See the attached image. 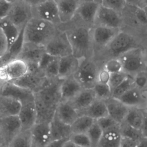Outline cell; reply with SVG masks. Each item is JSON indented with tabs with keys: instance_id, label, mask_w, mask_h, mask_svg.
Returning a JSON list of instances; mask_svg holds the SVG:
<instances>
[{
	"instance_id": "cell-1",
	"label": "cell",
	"mask_w": 147,
	"mask_h": 147,
	"mask_svg": "<svg viewBox=\"0 0 147 147\" xmlns=\"http://www.w3.org/2000/svg\"><path fill=\"white\" fill-rule=\"evenodd\" d=\"M60 29L66 33L73 51V55L80 60L94 58L91 29L76 18L65 24H61Z\"/></svg>"
},
{
	"instance_id": "cell-2",
	"label": "cell",
	"mask_w": 147,
	"mask_h": 147,
	"mask_svg": "<svg viewBox=\"0 0 147 147\" xmlns=\"http://www.w3.org/2000/svg\"><path fill=\"white\" fill-rule=\"evenodd\" d=\"M59 27L33 17L23 29V41L45 47L54 37Z\"/></svg>"
},
{
	"instance_id": "cell-3",
	"label": "cell",
	"mask_w": 147,
	"mask_h": 147,
	"mask_svg": "<svg viewBox=\"0 0 147 147\" xmlns=\"http://www.w3.org/2000/svg\"><path fill=\"white\" fill-rule=\"evenodd\" d=\"M137 45V41L134 36L121 30L105 49L94 59L104 64L108 60L118 58L129 50L139 47Z\"/></svg>"
},
{
	"instance_id": "cell-4",
	"label": "cell",
	"mask_w": 147,
	"mask_h": 147,
	"mask_svg": "<svg viewBox=\"0 0 147 147\" xmlns=\"http://www.w3.org/2000/svg\"><path fill=\"white\" fill-rule=\"evenodd\" d=\"M104 65L93 58L80 60L74 77L84 89H92L98 82V77Z\"/></svg>"
},
{
	"instance_id": "cell-5",
	"label": "cell",
	"mask_w": 147,
	"mask_h": 147,
	"mask_svg": "<svg viewBox=\"0 0 147 147\" xmlns=\"http://www.w3.org/2000/svg\"><path fill=\"white\" fill-rule=\"evenodd\" d=\"M62 80L58 78L47 79L43 88L34 93V99L47 108L57 110L61 102L60 89Z\"/></svg>"
},
{
	"instance_id": "cell-6",
	"label": "cell",
	"mask_w": 147,
	"mask_h": 147,
	"mask_svg": "<svg viewBox=\"0 0 147 147\" xmlns=\"http://www.w3.org/2000/svg\"><path fill=\"white\" fill-rule=\"evenodd\" d=\"M32 18L31 1H11L10 7L6 18L20 30L23 29Z\"/></svg>"
},
{
	"instance_id": "cell-7",
	"label": "cell",
	"mask_w": 147,
	"mask_h": 147,
	"mask_svg": "<svg viewBox=\"0 0 147 147\" xmlns=\"http://www.w3.org/2000/svg\"><path fill=\"white\" fill-rule=\"evenodd\" d=\"M120 60L122 71L134 77L136 74L147 70L143 50L140 47L129 50L118 58Z\"/></svg>"
},
{
	"instance_id": "cell-8",
	"label": "cell",
	"mask_w": 147,
	"mask_h": 147,
	"mask_svg": "<svg viewBox=\"0 0 147 147\" xmlns=\"http://www.w3.org/2000/svg\"><path fill=\"white\" fill-rule=\"evenodd\" d=\"M33 17L52 23L57 26L61 25L56 1H31Z\"/></svg>"
},
{
	"instance_id": "cell-9",
	"label": "cell",
	"mask_w": 147,
	"mask_h": 147,
	"mask_svg": "<svg viewBox=\"0 0 147 147\" xmlns=\"http://www.w3.org/2000/svg\"><path fill=\"white\" fill-rule=\"evenodd\" d=\"M45 47L47 54L59 58L73 54L68 36L65 32L60 28Z\"/></svg>"
},
{
	"instance_id": "cell-10",
	"label": "cell",
	"mask_w": 147,
	"mask_h": 147,
	"mask_svg": "<svg viewBox=\"0 0 147 147\" xmlns=\"http://www.w3.org/2000/svg\"><path fill=\"white\" fill-rule=\"evenodd\" d=\"M121 31L120 29L102 26H94L91 29L94 58L102 52L113 38Z\"/></svg>"
},
{
	"instance_id": "cell-11",
	"label": "cell",
	"mask_w": 147,
	"mask_h": 147,
	"mask_svg": "<svg viewBox=\"0 0 147 147\" xmlns=\"http://www.w3.org/2000/svg\"><path fill=\"white\" fill-rule=\"evenodd\" d=\"M28 72V66L25 61L19 59L9 61L0 66V85L15 81Z\"/></svg>"
},
{
	"instance_id": "cell-12",
	"label": "cell",
	"mask_w": 147,
	"mask_h": 147,
	"mask_svg": "<svg viewBox=\"0 0 147 147\" xmlns=\"http://www.w3.org/2000/svg\"><path fill=\"white\" fill-rule=\"evenodd\" d=\"M21 131V125L18 116L0 117V135L2 145L8 146Z\"/></svg>"
},
{
	"instance_id": "cell-13",
	"label": "cell",
	"mask_w": 147,
	"mask_h": 147,
	"mask_svg": "<svg viewBox=\"0 0 147 147\" xmlns=\"http://www.w3.org/2000/svg\"><path fill=\"white\" fill-rule=\"evenodd\" d=\"M100 1H81L74 18L90 28L94 26Z\"/></svg>"
},
{
	"instance_id": "cell-14",
	"label": "cell",
	"mask_w": 147,
	"mask_h": 147,
	"mask_svg": "<svg viewBox=\"0 0 147 147\" xmlns=\"http://www.w3.org/2000/svg\"><path fill=\"white\" fill-rule=\"evenodd\" d=\"M122 23L121 14L103 6L101 3L96 16L94 26L121 29Z\"/></svg>"
},
{
	"instance_id": "cell-15",
	"label": "cell",
	"mask_w": 147,
	"mask_h": 147,
	"mask_svg": "<svg viewBox=\"0 0 147 147\" xmlns=\"http://www.w3.org/2000/svg\"><path fill=\"white\" fill-rule=\"evenodd\" d=\"M117 99L129 108L147 110V89L142 90L135 86Z\"/></svg>"
},
{
	"instance_id": "cell-16",
	"label": "cell",
	"mask_w": 147,
	"mask_h": 147,
	"mask_svg": "<svg viewBox=\"0 0 147 147\" xmlns=\"http://www.w3.org/2000/svg\"><path fill=\"white\" fill-rule=\"evenodd\" d=\"M46 54L45 47L24 42L17 59L25 61L26 64L39 65Z\"/></svg>"
},
{
	"instance_id": "cell-17",
	"label": "cell",
	"mask_w": 147,
	"mask_h": 147,
	"mask_svg": "<svg viewBox=\"0 0 147 147\" xmlns=\"http://www.w3.org/2000/svg\"><path fill=\"white\" fill-rule=\"evenodd\" d=\"M30 131L32 147H46L53 142L50 123H36Z\"/></svg>"
},
{
	"instance_id": "cell-18",
	"label": "cell",
	"mask_w": 147,
	"mask_h": 147,
	"mask_svg": "<svg viewBox=\"0 0 147 147\" xmlns=\"http://www.w3.org/2000/svg\"><path fill=\"white\" fill-rule=\"evenodd\" d=\"M2 96L16 99L21 104L34 101V93L12 83H7L3 85Z\"/></svg>"
},
{
	"instance_id": "cell-19",
	"label": "cell",
	"mask_w": 147,
	"mask_h": 147,
	"mask_svg": "<svg viewBox=\"0 0 147 147\" xmlns=\"http://www.w3.org/2000/svg\"><path fill=\"white\" fill-rule=\"evenodd\" d=\"M47 80L46 78L44 76L28 72L19 79L10 83L28 90L34 94L43 88Z\"/></svg>"
},
{
	"instance_id": "cell-20",
	"label": "cell",
	"mask_w": 147,
	"mask_h": 147,
	"mask_svg": "<svg viewBox=\"0 0 147 147\" xmlns=\"http://www.w3.org/2000/svg\"><path fill=\"white\" fill-rule=\"evenodd\" d=\"M17 116L20 122L22 131L30 130L36 124L37 120L34 101L21 104Z\"/></svg>"
},
{
	"instance_id": "cell-21",
	"label": "cell",
	"mask_w": 147,
	"mask_h": 147,
	"mask_svg": "<svg viewBox=\"0 0 147 147\" xmlns=\"http://www.w3.org/2000/svg\"><path fill=\"white\" fill-rule=\"evenodd\" d=\"M80 1L77 0L56 1L61 24H67L74 19Z\"/></svg>"
},
{
	"instance_id": "cell-22",
	"label": "cell",
	"mask_w": 147,
	"mask_h": 147,
	"mask_svg": "<svg viewBox=\"0 0 147 147\" xmlns=\"http://www.w3.org/2000/svg\"><path fill=\"white\" fill-rule=\"evenodd\" d=\"M105 102L108 116L120 125L123 123L127 116L129 108L119 99L112 97Z\"/></svg>"
},
{
	"instance_id": "cell-23",
	"label": "cell",
	"mask_w": 147,
	"mask_h": 147,
	"mask_svg": "<svg viewBox=\"0 0 147 147\" xmlns=\"http://www.w3.org/2000/svg\"><path fill=\"white\" fill-rule=\"evenodd\" d=\"M80 60L72 55L59 59L58 77L60 80L74 76L79 66Z\"/></svg>"
},
{
	"instance_id": "cell-24",
	"label": "cell",
	"mask_w": 147,
	"mask_h": 147,
	"mask_svg": "<svg viewBox=\"0 0 147 147\" xmlns=\"http://www.w3.org/2000/svg\"><path fill=\"white\" fill-rule=\"evenodd\" d=\"M84 89L74 76L62 80L60 85L61 102H69Z\"/></svg>"
},
{
	"instance_id": "cell-25",
	"label": "cell",
	"mask_w": 147,
	"mask_h": 147,
	"mask_svg": "<svg viewBox=\"0 0 147 147\" xmlns=\"http://www.w3.org/2000/svg\"><path fill=\"white\" fill-rule=\"evenodd\" d=\"M123 137L120 125L103 132L97 147H121Z\"/></svg>"
},
{
	"instance_id": "cell-26",
	"label": "cell",
	"mask_w": 147,
	"mask_h": 147,
	"mask_svg": "<svg viewBox=\"0 0 147 147\" xmlns=\"http://www.w3.org/2000/svg\"><path fill=\"white\" fill-rule=\"evenodd\" d=\"M50 128L52 141L69 139L72 134L71 126L61 121L56 114L50 122Z\"/></svg>"
},
{
	"instance_id": "cell-27",
	"label": "cell",
	"mask_w": 147,
	"mask_h": 147,
	"mask_svg": "<svg viewBox=\"0 0 147 147\" xmlns=\"http://www.w3.org/2000/svg\"><path fill=\"white\" fill-rule=\"evenodd\" d=\"M96 99L93 89H84L69 102L79 114L80 112L87 108Z\"/></svg>"
},
{
	"instance_id": "cell-28",
	"label": "cell",
	"mask_w": 147,
	"mask_h": 147,
	"mask_svg": "<svg viewBox=\"0 0 147 147\" xmlns=\"http://www.w3.org/2000/svg\"><path fill=\"white\" fill-rule=\"evenodd\" d=\"M56 115L61 121L70 126L79 117L78 112L69 102H61L57 108Z\"/></svg>"
},
{
	"instance_id": "cell-29",
	"label": "cell",
	"mask_w": 147,
	"mask_h": 147,
	"mask_svg": "<svg viewBox=\"0 0 147 147\" xmlns=\"http://www.w3.org/2000/svg\"><path fill=\"white\" fill-rule=\"evenodd\" d=\"M59 59L46 54L40 64V69L47 79L58 78Z\"/></svg>"
},
{
	"instance_id": "cell-30",
	"label": "cell",
	"mask_w": 147,
	"mask_h": 147,
	"mask_svg": "<svg viewBox=\"0 0 147 147\" xmlns=\"http://www.w3.org/2000/svg\"><path fill=\"white\" fill-rule=\"evenodd\" d=\"M21 108L20 102L12 98L0 97V117L17 116Z\"/></svg>"
},
{
	"instance_id": "cell-31",
	"label": "cell",
	"mask_w": 147,
	"mask_h": 147,
	"mask_svg": "<svg viewBox=\"0 0 147 147\" xmlns=\"http://www.w3.org/2000/svg\"><path fill=\"white\" fill-rule=\"evenodd\" d=\"M85 115L95 121L108 116L105 101L96 98L84 110L79 113L80 116Z\"/></svg>"
},
{
	"instance_id": "cell-32",
	"label": "cell",
	"mask_w": 147,
	"mask_h": 147,
	"mask_svg": "<svg viewBox=\"0 0 147 147\" xmlns=\"http://www.w3.org/2000/svg\"><path fill=\"white\" fill-rule=\"evenodd\" d=\"M0 27L7 39L9 49L16 41L22 30H20L6 18L0 21Z\"/></svg>"
},
{
	"instance_id": "cell-33",
	"label": "cell",
	"mask_w": 147,
	"mask_h": 147,
	"mask_svg": "<svg viewBox=\"0 0 147 147\" xmlns=\"http://www.w3.org/2000/svg\"><path fill=\"white\" fill-rule=\"evenodd\" d=\"M143 121V110L134 108H129L127 116L123 123H125L135 129L141 131Z\"/></svg>"
},
{
	"instance_id": "cell-34",
	"label": "cell",
	"mask_w": 147,
	"mask_h": 147,
	"mask_svg": "<svg viewBox=\"0 0 147 147\" xmlns=\"http://www.w3.org/2000/svg\"><path fill=\"white\" fill-rule=\"evenodd\" d=\"M95 121L87 116H80L71 125V133L72 134L86 133Z\"/></svg>"
},
{
	"instance_id": "cell-35",
	"label": "cell",
	"mask_w": 147,
	"mask_h": 147,
	"mask_svg": "<svg viewBox=\"0 0 147 147\" xmlns=\"http://www.w3.org/2000/svg\"><path fill=\"white\" fill-rule=\"evenodd\" d=\"M23 29L22 30L16 41L9 48L5 55L1 58L2 64L13 60L17 59L18 58L24 43L23 38Z\"/></svg>"
},
{
	"instance_id": "cell-36",
	"label": "cell",
	"mask_w": 147,
	"mask_h": 147,
	"mask_svg": "<svg viewBox=\"0 0 147 147\" xmlns=\"http://www.w3.org/2000/svg\"><path fill=\"white\" fill-rule=\"evenodd\" d=\"M8 147H32L30 130L21 131L12 141Z\"/></svg>"
},
{
	"instance_id": "cell-37",
	"label": "cell",
	"mask_w": 147,
	"mask_h": 147,
	"mask_svg": "<svg viewBox=\"0 0 147 147\" xmlns=\"http://www.w3.org/2000/svg\"><path fill=\"white\" fill-rule=\"evenodd\" d=\"M123 139L137 142L142 137L141 131L135 129L124 123L120 124Z\"/></svg>"
},
{
	"instance_id": "cell-38",
	"label": "cell",
	"mask_w": 147,
	"mask_h": 147,
	"mask_svg": "<svg viewBox=\"0 0 147 147\" xmlns=\"http://www.w3.org/2000/svg\"><path fill=\"white\" fill-rule=\"evenodd\" d=\"M135 86L134 77L128 75L125 80L112 91L111 97L119 99L127 91Z\"/></svg>"
},
{
	"instance_id": "cell-39",
	"label": "cell",
	"mask_w": 147,
	"mask_h": 147,
	"mask_svg": "<svg viewBox=\"0 0 147 147\" xmlns=\"http://www.w3.org/2000/svg\"><path fill=\"white\" fill-rule=\"evenodd\" d=\"M92 89L96 99L105 101L111 97L112 92L109 85L107 84L97 82Z\"/></svg>"
},
{
	"instance_id": "cell-40",
	"label": "cell",
	"mask_w": 147,
	"mask_h": 147,
	"mask_svg": "<svg viewBox=\"0 0 147 147\" xmlns=\"http://www.w3.org/2000/svg\"><path fill=\"white\" fill-rule=\"evenodd\" d=\"M102 133V130L95 121L86 133V134L90 139L92 147H97Z\"/></svg>"
},
{
	"instance_id": "cell-41",
	"label": "cell",
	"mask_w": 147,
	"mask_h": 147,
	"mask_svg": "<svg viewBox=\"0 0 147 147\" xmlns=\"http://www.w3.org/2000/svg\"><path fill=\"white\" fill-rule=\"evenodd\" d=\"M101 3L103 6L121 14L127 5V1L123 0H105L101 1Z\"/></svg>"
},
{
	"instance_id": "cell-42",
	"label": "cell",
	"mask_w": 147,
	"mask_h": 147,
	"mask_svg": "<svg viewBox=\"0 0 147 147\" xmlns=\"http://www.w3.org/2000/svg\"><path fill=\"white\" fill-rule=\"evenodd\" d=\"M69 141L81 147H92L90 139L86 133L72 134Z\"/></svg>"
},
{
	"instance_id": "cell-43",
	"label": "cell",
	"mask_w": 147,
	"mask_h": 147,
	"mask_svg": "<svg viewBox=\"0 0 147 147\" xmlns=\"http://www.w3.org/2000/svg\"><path fill=\"white\" fill-rule=\"evenodd\" d=\"M103 68L110 74L117 73L122 71V66L118 58L108 60L104 64Z\"/></svg>"
},
{
	"instance_id": "cell-44",
	"label": "cell",
	"mask_w": 147,
	"mask_h": 147,
	"mask_svg": "<svg viewBox=\"0 0 147 147\" xmlns=\"http://www.w3.org/2000/svg\"><path fill=\"white\" fill-rule=\"evenodd\" d=\"M128 75L123 71L117 73L110 74L109 80L108 85L111 90L113 91L118 85H120L128 77Z\"/></svg>"
},
{
	"instance_id": "cell-45",
	"label": "cell",
	"mask_w": 147,
	"mask_h": 147,
	"mask_svg": "<svg viewBox=\"0 0 147 147\" xmlns=\"http://www.w3.org/2000/svg\"><path fill=\"white\" fill-rule=\"evenodd\" d=\"M136 87L142 90L147 89V70L142 71L134 77Z\"/></svg>"
},
{
	"instance_id": "cell-46",
	"label": "cell",
	"mask_w": 147,
	"mask_h": 147,
	"mask_svg": "<svg viewBox=\"0 0 147 147\" xmlns=\"http://www.w3.org/2000/svg\"><path fill=\"white\" fill-rule=\"evenodd\" d=\"M96 121L103 132L110 129L117 125H120L109 116L102 117L97 120Z\"/></svg>"
},
{
	"instance_id": "cell-47",
	"label": "cell",
	"mask_w": 147,
	"mask_h": 147,
	"mask_svg": "<svg viewBox=\"0 0 147 147\" xmlns=\"http://www.w3.org/2000/svg\"><path fill=\"white\" fill-rule=\"evenodd\" d=\"M8 50V45L7 39L0 27V58H2Z\"/></svg>"
},
{
	"instance_id": "cell-48",
	"label": "cell",
	"mask_w": 147,
	"mask_h": 147,
	"mask_svg": "<svg viewBox=\"0 0 147 147\" xmlns=\"http://www.w3.org/2000/svg\"><path fill=\"white\" fill-rule=\"evenodd\" d=\"M11 1L0 0V21L7 17Z\"/></svg>"
},
{
	"instance_id": "cell-49",
	"label": "cell",
	"mask_w": 147,
	"mask_h": 147,
	"mask_svg": "<svg viewBox=\"0 0 147 147\" xmlns=\"http://www.w3.org/2000/svg\"><path fill=\"white\" fill-rule=\"evenodd\" d=\"M135 13L138 22L145 25H147V16L143 9L136 7Z\"/></svg>"
},
{
	"instance_id": "cell-50",
	"label": "cell",
	"mask_w": 147,
	"mask_h": 147,
	"mask_svg": "<svg viewBox=\"0 0 147 147\" xmlns=\"http://www.w3.org/2000/svg\"><path fill=\"white\" fill-rule=\"evenodd\" d=\"M110 77V74L103 67L98 73V82L101 83L108 84Z\"/></svg>"
},
{
	"instance_id": "cell-51",
	"label": "cell",
	"mask_w": 147,
	"mask_h": 147,
	"mask_svg": "<svg viewBox=\"0 0 147 147\" xmlns=\"http://www.w3.org/2000/svg\"><path fill=\"white\" fill-rule=\"evenodd\" d=\"M144 113V121L142 128L141 131L142 136L147 138V110H143Z\"/></svg>"
},
{
	"instance_id": "cell-52",
	"label": "cell",
	"mask_w": 147,
	"mask_h": 147,
	"mask_svg": "<svg viewBox=\"0 0 147 147\" xmlns=\"http://www.w3.org/2000/svg\"><path fill=\"white\" fill-rule=\"evenodd\" d=\"M69 140V139H64L60 140L53 141L46 147H63L65 143Z\"/></svg>"
},
{
	"instance_id": "cell-53",
	"label": "cell",
	"mask_w": 147,
	"mask_h": 147,
	"mask_svg": "<svg viewBox=\"0 0 147 147\" xmlns=\"http://www.w3.org/2000/svg\"><path fill=\"white\" fill-rule=\"evenodd\" d=\"M134 147H147V138L142 137L136 142Z\"/></svg>"
},
{
	"instance_id": "cell-54",
	"label": "cell",
	"mask_w": 147,
	"mask_h": 147,
	"mask_svg": "<svg viewBox=\"0 0 147 147\" xmlns=\"http://www.w3.org/2000/svg\"><path fill=\"white\" fill-rule=\"evenodd\" d=\"M63 147H81L78 146H77V145H75L72 142H71L70 141H67L64 145L63 146Z\"/></svg>"
},
{
	"instance_id": "cell-55",
	"label": "cell",
	"mask_w": 147,
	"mask_h": 147,
	"mask_svg": "<svg viewBox=\"0 0 147 147\" xmlns=\"http://www.w3.org/2000/svg\"><path fill=\"white\" fill-rule=\"evenodd\" d=\"M143 50V54H144V58H145V62L146 64L147 67V45L145 46V48Z\"/></svg>"
},
{
	"instance_id": "cell-56",
	"label": "cell",
	"mask_w": 147,
	"mask_h": 147,
	"mask_svg": "<svg viewBox=\"0 0 147 147\" xmlns=\"http://www.w3.org/2000/svg\"><path fill=\"white\" fill-rule=\"evenodd\" d=\"M3 85H0V97L2 96V88Z\"/></svg>"
},
{
	"instance_id": "cell-57",
	"label": "cell",
	"mask_w": 147,
	"mask_h": 147,
	"mask_svg": "<svg viewBox=\"0 0 147 147\" xmlns=\"http://www.w3.org/2000/svg\"><path fill=\"white\" fill-rule=\"evenodd\" d=\"M143 9H144V11H145V13H146L147 17V6L146 7L144 8Z\"/></svg>"
},
{
	"instance_id": "cell-58",
	"label": "cell",
	"mask_w": 147,
	"mask_h": 147,
	"mask_svg": "<svg viewBox=\"0 0 147 147\" xmlns=\"http://www.w3.org/2000/svg\"><path fill=\"white\" fill-rule=\"evenodd\" d=\"M2 64V62L1 58H0V66Z\"/></svg>"
},
{
	"instance_id": "cell-59",
	"label": "cell",
	"mask_w": 147,
	"mask_h": 147,
	"mask_svg": "<svg viewBox=\"0 0 147 147\" xmlns=\"http://www.w3.org/2000/svg\"><path fill=\"white\" fill-rule=\"evenodd\" d=\"M0 147H8L6 146H4V145H2V144H0Z\"/></svg>"
},
{
	"instance_id": "cell-60",
	"label": "cell",
	"mask_w": 147,
	"mask_h": 147,
	"mask_svg": "<svg viewBox=\"0 0 147 147\" xmlns=\"http://www.w3.org/2000/svg\"><path fill=\"white\" fill-rule=\"evenodd\" d=\"M0 144H2L1 140V135H0Z\"/></svg>"
}]
</instances>
